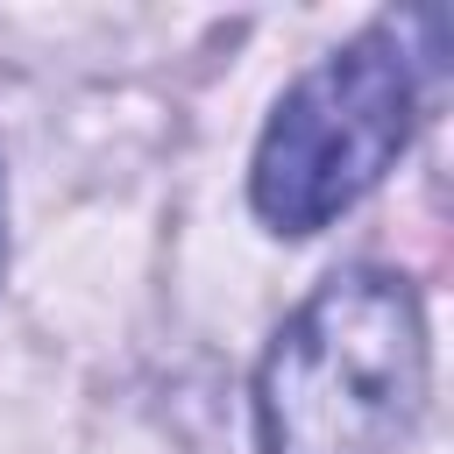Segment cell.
<instances>
[{"instance_id": "obj_3", "label": "cell", "mask_w": 454, "mask_h": 454, "mask_svg": "<svg viewBox=\"0 0 454 454\" xmlns=\"http://www.w3.org/2000/svg\"><path fill=\"white\" fill-rule=\"evenodd\" d=\"M0 284H7V184H0Z\"/></svg>"}, {"instance_id": "obj_2", "label": "cell", "mask_w": 454, "mask_h": 454, "mask_svg": "<svg viewBox=\"0 0 454 454\" xmlns=\"http://www.w3.org/2000/svg\"><path fill=\"white\" fill-rule=\"evenodd\" d=\"M433 57L404 50V21H376L369 35L326 50L298 71L248 156V206L270 234H319L348 206H362L383 170L404 156L419 128V71Z\"/></svg>"}, {"instance_id": "obj_1", "label": "cell", "mask_w": 454, "mask_h": 454, "mask_svg": "<svg viewBox=\"0 0 454 454\" xmlns=\"http://www.w3.org/2000/svg\"><path fill=\"white\" fill-rule=\"evenodd\" d=\"M433 383L426 305L411 277L333 270L262 348L248 419L262 454H397Z\"/></svg>"}]
</instances>
